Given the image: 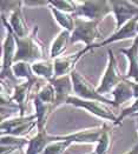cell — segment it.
<instances>
[{"mask_svg":"<svg viewBox=\"0 0 138 154\" xmlns=\"http://www.w3.org/2000/svg\"><path fill=\"white\" fill-rule=\"evenodd\" d=\"M38 31H39L38 26H34L32 32L25 38H19L14 35L17 44V53H15L14 63L25 61L33 64L38 60L44 59V46L43 42L38 38Z\"/></svg>","mask_w":138,"mask_h":154,"instance_id":"1","label":"cell"},{"mask_svg":"<svg viewBox=\"0 0 138 154\" xmlns=\"http://www.w3.org/2000/svg\"><path fill=\"white\" fill-rule=\"evenodd\" d=\"M1 23L6 28V37L2 41V57H1V81L11 80L15 81V78L12 73V66L14 64L17 44L12 28L8 24V20L5 14H1Z\"/></svg>","mask_w":138,"mask_h":154,"instance_id":"2","label":"cell"},{"mask_svg":"<svg viewBox=\"0 0 138 154\" xmlns=\"http://www.w3.org/2000/svg\"><path fill=\"white\" fill-rule=\"evenodd\" d=\"M98 26H99L98 23L90 21L82 18H75V26L73 32L71 33L70 45L83 42L85 45V50L88 52H91L92 46L98 44L97 40L103 38Z\"/></svg>","mask_w":138,"mask_h":154,"instance_id":"3","label":"cell"},{"mask_svg":"<svg viewBox=\"0 0 138 154\" xmlns=\"http://www.w3.org/2000/svg\"><path fill=\"white\" fill-rule=\"evenodd\" d=\"M112 13L111 1L108 0H85L77 1L75 18H82L101 24V21Z\"/></svg>","mask_w":138,"mask_h":154,"instance_id":"4","label":"cell"},{"mask_svg":"<svg viewBox=\"0 0 138 154\" xmlns=\"http://www.w3.org/2000/svg\"><path fill=\"white\" fill-rule=\"evenodd\" d=\"M37 127L36 114L25 116H12L0 124L1 135H13L18 138H25L26 135Z\"/></svg>","mask_w":138,"mask_h":154,"instance_id":"5","label":"cell"},{"mask_svg":"<svg viewBox=\"0 0 138 154\" xmlns=\"http://www.w3.org/2000/svg\"><path fill=\"white\" fill-rule=\"evenodd\" d=\"M66 105H71L73 107L77 108H82L84 111H86L88 113L96 116L99 119L106 120L114 124L118 119V116L114 113V111L112 109V106L106 105V103H99V101H92V100H84L80 99L75 95H72L69 98Z\"/></svg>","mask_w":138,"mask_h":154,"instance_id":"6","label":"cell"},{"mask_svg":"<svg viewBox=\"0 0 138 154\" xmlns=\"http://www.w3.org/2000/svg\"><path fill=\"white\" fill-rule=\"evenodd\" d=\"M72 78V82H73V91H75V95L84 99V100H92V101H99V103H106L114 107L113 100H110L108 98H105L104 95H101L98 93L97 87H95L86 78L83 74H80L77 69H75L71 73Z\"/></svg>","mask_w":138,"mask_h":154,"instance_id":"7","label":"cell"},{"mask_svg":"<svg viewBox=\"0 0 138 154\" xmlns=\"http://www.w3.org/2000/svg\"><path fill=\"white\" fill-rule=\"evenodd\" d=\"M125 78L124 75H120L118 72V67H117V60L114 58L112 50H108V64L106 68L104 71L103 78L101 79L99 85L97 86L98 93L104 95V94H109L111 93Z\"/></svg>","mask_w":138,"mask_h":154,"instance_id":"8","label":"cell"},{"mask_svg":"<svg viewBox=\"0 0 138 154\" xmlns=\"http://www.w3.org/2000/svg\"><path fill=\"white\" fill-rule=\"evenodd\" d=\"M111 6L116 20V29H119L130 20L138 17V5L135 1L111 0Z\"/></svg>","mask_w":138,"mask_h":154,"instance_id":"9","label":"cell"},{"mask_svg":"<svg viewBox=\"0 0 138 154\" xmlns=\"http://www.w3.org/2000/svg\"><path fill=\"white\" fill-rule=\"evenodd\" d=\"M104 129V125L97 127H90L86 129H80L65 135H51V141L56 140H69L72 143H98Z\"/></svg>","mask_w":138,"mask_h":154,"instance_id":"10","label":"cell"},{"mask_svg":"<svg viewBox=\"0 0 138 154\" xmlns=\"http://www.w3.org/2000/svg\"><path fill=\"white\" fill-rule=\"evenodd\" d=\"M137 25H138V17L130 20L127 24L120 27L119 29H116V32L112 33L110 37H108L106 39L101 40V42L96 44L95 46H92L91 51H93L95 48H99L103 46H108L110 44L113 42H118V41H123V40H127V39H135L138 37L137 33Z\"/></svg>","mask_w":138,"mask_h":154,"instance_id":"11","label":"cell"},{"mask_svg":"<svg viewBox=\"0 0 138 154\" xmlns=\"http://www.w3.org/2000/svg\"><path fill=\"white\" fill-rule=\"evenodd\" d=\"M86 53H88L85 47L80 51L75 52L73 54L59 57L53 60L54 63V78L71 75V73L75 69V65L80 60L82 57H84Z\"/></svg>","mask_w":138,"mask_h":154,"instance_id":"12","label":"cell"},{"mask_svg":"<svg viewBox=\"0 0 138 154\" xmlns=\"http://www.w3.org/2000/svg\"><path fill=\"white\" fill-rule=\"evenodd\" d=\"M49 82L53 85L54 91H56V103H54L56 109L67 103L70 97L75 95L73 82H72L71 75L54 78Z\"/></svg>","mask_w":138,"mask_h":154,"instance_id":"13","label":"cell"},{"mask_svg":"<svg viewBox=\"0 0 138 154\" xmlns=\"http://www.w3.org/2000/svg\"><path fill=\"white\" fill-rule=\"evenodd\" d=\"M34 84L36 82H33V81H24V82L17 84L13 87V91L11 93V100L18 107L20 116H25L27 101H28L30 93L33 88Z\"/></svg>","mask_w":138,"mask_h":154,"instance_id":"14","label":"cell"},{"mask_svg":"<svg viewBox=\"0 0 138 154\" xmlns=\"http://www.w3.org/2000/svg\"><path fill=\"white\" fill-rule=\"evenodd\" d=\"M119 53H122L127 59V71L124 78L130 80L132 79L135 82H138V37L132 42V45L127 48H120Z\"/></svg>","mask_w":138,"mask_h":154,"instance_id":"15","label":"cell"},{"mask_svg":"<svg viewBox=\"0 0 138 154\" xmlns=\"http://www.w3.org/2000/svg\"><path fill=\"white\" fill-rule=\"evenodd\" d=\"M23 5H24V1H20L18 7L10 14V18H8V24L12 28L14 35H17L19 38H25L31 33L28 31L27 23H26L24 13H23Z\"/></svg>","mask_w":138,"mask_h":154,"instance_id":"16","label":"cell"},{"mask_svg":"<svg viewBox=\"0 0 138 154\" xmlns=\"http://www.w3.org/2000/svg\"><path fill=\"white\" fill-rule=\"evenodd\" d=\"M33 105L36 108V116H37V129L41 131V129L46 128V122L49 120L50 116L56 111L54 106L52 103H44L43 100H40L37 95L33 98Z\"/></svg>","mask_w":138,"mask_h":154,"instance_id":"17","label":"cell"},{"mask_svg":"<svg viewBox=\"0 0 138 154\" xmlns=\"http://www.w3.org/2000/svg\"><path fill=\"white\" fill-rule=\"evenodd\" d=\"M51 142V135L46 128L37 131V134L30 139L26 147V154H43L47 145Z\"/></svg>","mask_w":138,"mask_h":154,"instance_id":"18","label":"cell"},{"mask_svg":"<svg viewBox=\"0 0 138 154\" xmlns=\"http://www.w3.org/2000/svg\"><path fill=\"white\" fill-rule=\"evenodd\" d=\"M113 97L114 107H119L120 105L130 101L131 99H135L133 90H132V81L124 79L114 90L111 92Z\"/></svg>","mask_w":138,"mask_h":154,"instance_id":"19","label":"cell"},{"mask_svg":"<svg viewBox=\"0 0 138 154\" xmlns=\"http://www.w3.org/2000/svg\"><path fill=\"white\" fill-rule=\"evenodd\" d=\"M71 41V32L66 31V29H62L58 35L54 38L52 41L50 47V58L52 60L62 57L64 52L66 51V48L69 47Z\"/></svg>","mask_w":138,"mask_h":154,"instance_id":"20","label":"cell"},{"mask_svg":"<svg viewBox=\"0 0 138 154\" xmlns=\"http://www.w3.org/2000/svg\"><path fill=\"white\" fill-rule=\"evenodd\" d=\"M26 138H18L13 135H1V153L0 154H12L15 151L21 152L24 147L28 145Z\"/></svg>","mask_w":138,"mask_h":154,"instance_id":"21","label":"cell"},{"mask_svg":"<svg viewBox=\"0 0 138 154\" xmlns=\"http://www.w3.org/2000/svg\"><path fill=\"white\" fill-rule=\"evenodd\" d=\"M32 71L37 78H43L47 82L54 79V63L50 59H41L32 64Z\"/></svg>","mask_w":138,"mask_h":154,"instance_id":"22","label":"cell"},{"mask_svg":"<svg viewBox=\"0 0 138 154\" xmlns=\"http://www.w3.org/2000/svg\"><path fill=\"white\" fill-rule=\"evenodd\" d=\"M49 8H50L51 13L54 18V20L58 23V25L60 26L63 29H66L69 32H73L75 26V18L73 14L71 13H66V12H62L57 8H54L53 6L49 5Z\"/></svg>","mask_w":138,"mask_h":154,"instance_id":"23","label":"cell"},{"mask_svg":"<svg viewBox=\"0 0 138 154\" xmlns=\"http://www.w3.org/2000/svg\"><path fill=\"white\" fill-rule=\"evenodd\" d=\"M12 73L15 79H24L25 81H33L37 82L38 78L34 75L32 71V64L25 61L14 63L12 66Z\"/></svg>","mask_w":138,"mask_h":154,"instance_id":"24","label":"cell"},{"mask_svg":"<svg viewBox=\"0 0 138 154\" xmlns=\"http://www.w3.org/2000/svg\"><path fill=\"white\" fill-rule=\"evenodd\" d=\"M110 147H111V128L108 124H104V129L95 152L96 154H109Z\"/></svg>","mask_w":138,"mask_h":154,"instance_id":"25","label":"cell"},{"mask_svg":"<svg viewBox=\"0 0 138 154\" xmlns=\"http://www.w3.org/2000/svg\"><path fill=\"white\" fill-rule=\"evenodd\" d=\"M36 95L44 103H52L53 106L56 103V91L51 82H46L44 86H41ZM54 108H56V106H54Z\"/></svg>","mask_w":138,"mask_h":154,"instance_id":"26","label":"cell"},{"mask_svg":"<svg viewBox=\"0 0 138 154\" xmlns=\"http://www.w3.org/2000/svg\"><path fill=\"white\" fill-rule=\"evenodd\" d=\"M73 145L69 140H56V141H51L47 147L45 148L43 154H64L65 151Z\"/></svg>","mask_w":138,"mask_h":154,"instance_id":"27","label":"cell"},{"mask_svg":"<svg viewBox=\"0 0 138 154\" xmlns=\"http://www.w3.org/2000/svg\"><path fill=\"white\" fill-rule=\"evenodd\" d=\"M49 5L62 12L71 13V14H75L77 10V1L72 0H54V1H49Z\"/></svg>","mask_w":138,"mask_h":154,"instance_id":"28","label":"cell"},{"mask_svg":"<svg viewBox=\"0 0 138 154\" xmlns=\"http://www.w3.org/2000/svg\"><path fill=\"white\" fill-rule=\"evenodd\" d=\"M137 113H138V99H135L131 106H129V107H126V108H123V109L120 111L117 121H116L113 125H114V126H119V125H122V121H123L125 118L136 116Z\"/></svg>","mask_w":138,"mask_h":154,"instance_id":"29","label":"cell"},{"mask_svg":"<svg viewBox=\"0 0 138 154\" xmlns=\"http://www.w3.org/2000/svg\"><path fill=\"white\" fill-rule=\"evenodd\" d=\"M24 5L28 7H40V6H49V1H24Z\"/></svg>","mask_w":138,"mask_h":154,"instance_id":"30","label":"cell"},{"mask_svg":"<svg viewBox=\"0 0 138 154\" xmlns=\"http://www.w3.org/2000/svg\"><path fill=\"white\" fill-rule=\"evenodd\" d=\"M132 90H133V97H135V99H138V82L132 81Z\"/></svg>","mask_w":138,"mask_h":154,"instance_id":"31","label":"cell"},{"mask_svg":"<svg viewBox=\"0 0 138 154\" xmlns=\"http://www.w3.org/2000/svg\"><path fill=\"white\" fill-rule=\"evenodd\" d=\"M124 154H138V143H136L130 151H127V152Z\"/></svg>","mask_w":138,"mask_h":154,"instance_id":"32","label":"cell"},{"mask_svg":"<svg viewBox=\"0 0 138 154\" xmlns=\"http://www.w3.org/2000/svg\"><path fill=\"white\" fill-rule=\"evenodd\" d=\"M136 125H137V129H138V118H136Z\"/></svg>","mask_w":138,"mask_h":154,"instance_id":"33","label":"cell"},{"mask_svg":"<svg viewBox=\"0 0 138 154\" xmlns=\"http://www.w3.org/2000/svg\"><path fill=\"white\" fill-rule=\"evenodd\" d=\"M86 154H96V152L93 151V152H88V153H86Z\"/></svg>","mask_w":138,"mask_h":154,"instance_id":"34","label":"cell"},{"mask_svg":"<svg viewBox=\"0 0 138 154\" xmlns=\"http://www.w3.org/2000/svg\"><path fill=\"white\" fill-rule=\"evenodd\" d=\"M133 118H138V113L136 114V116H133Z\"/></svg>","mask_w":138,"mask_h":154,"instance_id":"35","label":"cell"},{"mask_svg":"<svg viewBox=\"0 0 138 154\" xmlns=\"http://www.w3.org/2000/svg\"><path fill=\"white\" fill-rule=\"evenodd\" d=\"M20 154H25V153H24V151H21V152H20Z\"/></svg>","mask_w":138,"mask_h":154,"instance_id":"36","label":"cell"},{"mask_svg":"<svg viewBox=\"0 0 138 154\" xmlns=\"http://www.w3.org/2000/svg\"><path fill=\"white\" fill-rule=\"evenodd\" d=\"M137 33H138V25H137Z\"/></svg>","mask_w":138,"mask_h":154,"instance_id":"37","label":"cell"}]
</instances>
